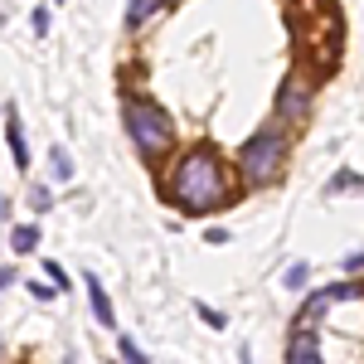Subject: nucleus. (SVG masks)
Listing matches in <instances>:
<instances>
[{"label":"nucleus","instance_id":"nucleus-3","mask_svg":"<svg viewBox=\"0 0 364 364\" xmlns=\"http://www.w3.org/2000/svg\"><path fill=\"white\" fill-rule=\"evenodd\" d=\"M238 161H243V175H248V185H272L287 166V141H282L277 127H262L257 136L243 141V151H238Z\"/></svg>","mask_w":364,"mask_h":364},{"label":"nucleus","instance_id":"nucleus-5","mask_svg":"<svg viewBox=\"0 0 364 364\" xmlns=\"http://www.w3.org/2000/svg\"><path fill=\"white\" fill-rule=\"evenodd\" d=\"M287 360H296V364H316V360H321V350H316V331H296V336L287 340Z\"/></svg>","mask_w":364,"mask_h":364},{"label":"nucleus","instance_id":"nucleus-12","mask_svg":"<svg viewBox=\"0 0 364 364\" xmlns=\"http://www.w3.org/2000/svg\"><path fill=\"white\" fill-rule=\"evenodd\" d=\"M199 321H209V331H224L228 321L219 316V311H209V306H199Z\"/></svg>","mask_w":364,"mask_h":364},{"label":"nucleus","instance_id":"nucleus-7","mask_svg":"<svg viewBox=\"0 0 364 364\" xmlns=\"http://www.w3.org/2000/svg\"><path fill=\"white\" fill-rule=\"evenodd\" d=\"M5 141H10L15 170H25V166H29V146H25V127H20V117H10V127H5Z\"/></svg>","mask_w":364,"mask_h":364},{"label":"nucleus","instance_id":"nucleus-6","mask_svg":"<svg viewBox=\"0 0 364 364\" xmlns=\"http://www.w3.org/2000/svg\"><path fill=\"white\" fill-rule=\"evenodd\" d=\"M87 301H92V316H97V321H102V326H117L112 321V301H107V291H102V282L92 277V272H87Z\"/></svg>","mask_w":364,"mask_h":364},{"label":"nucleus","instance_id":"nucleus-9","mask_svg":"<svg viewBox=\"0 0 364 364\" xmlns=\"http://www.w3.org/2000/svg\"><path fill=\"white\" fill-rule=\"evenodd\" d=\"M49 166H54V180H58V185H68V180H73V161H68V151H63V146H54V151H49Z\"/></svg>","mask_w":364,"mask_h":364},{"label":"nucleus","instance_id":"nucleus-10","mask_svg":"<svg viewBox=\"0 0 364 364\" xmlns=\"http://www.w3.org/2000/svg\"><path fill=\"white\" fill-rule=\"evenodd\" d=\"M34 243H39V228H34V224L15 228V252H34Z\"/></svg>","mask_w":364,"mask_h":364},{"label":"nucleus","instance_id":"nucleus-8","mask_svg":"<svg viewBox=\"0 0 364 364\" xmlns=\"http://www.w3.org/2000/svg\"><path fill=\"white\" fill-rule=\"evenodd\" d=\"M166 5H170V0H132V5H127V25L141 29L151 15H156V10H166Z\"/></svg>","mask_w":364,"mask_h":364},{"label":"nucleus","instance_id":"nucleus-14","mask_svg":"<svg viewBox=\"0 0 364 364\" xmlns=\"http://www.w3.org/2000/svg\"><path fill=\"white\" fill-rule=\"evenodd\" d=\"M29 204H34V209H54V204H49V190H44V185H39V190L29 195Z\"/></svg>","mask_w":364,"mask_h":364},{"label":"nucleus","instance_id":"nucleus-11","mask_svg":"<svg viewBox=\"0 0 364 364\" xmlns=\"http://www.w3.org/2000/svg\"><path fill=\"white\" fill-rule=\"evenodd\" d=\"M306 262H291V267H287V277H282V287H291V291H296V287H306Z\"/></svg>","mask_w":364,"mask_h":364},{"label":"nucleus","instance_id":"nucleus-4","mask_svg":"<svg viewBox=\"0 0 364 364\" xmlns=\"http://www.w3.org/2000/svg\"><path fill=\"white\" fill-rule=\"evenodd\" d=\"M306 107H311V92L301 83H287L277 92V112L287 117V122H301V117H306Z\"/></svg>","mask_w":364,"mask_h":364},{"label":"nucleus","instance_id":"nucleus-13","mask_svg":"<svg viewBox=\"0 0 364 364\" xmlns=\"http://www.w3.org/2000/svg\"><path fill=\"white\" fill-rule=\"evenodd\" d=\"M44 272H49V277H54V287H58V291H63V287H68V282H63V267H58L54 257H49V262H44Z\"/></svg>","mask_w":364,"mask_h":364},{"label":"nucleus","instance_id":"nucleus-17","mask_svg":"<svg viewBox=\"0 0 364 364\" xmlns=\"http://www.w3.org/2000/svg\"><path fill=\"white\" fill-rule=\"evenodd\" d=\"M10 282H20V277H15V272H10V267H5V272H0V291H5V287H10Z\"/></svg>","mask_w":364,"mask_h":364},{"label":"nucleus","instance_id":"nucleus-18","mask_svg":"<svg viewBox=\"0 0 364 364\" xmlns=\"http://www.w3.org/2000/svg\"><path fill=\"white\" fill-rule=\"evenodd\" d=\"M5 214H10V204H5V199H0V219H5Z\"/></svg>","mask_w":364,"mask_h":364},{"label":"nucleus","instance_id":"nucleus-16","mask_svg":"<svg viewBox=\"0 0 364 364\" xmlns=\"http://www.w3.org/2000/svg\"><path fill=\"white\" fill-rule=\"evenodd\" d=\"M345 267H350V272H355V267H364V252H350V257H345Z\"/></svg>","mask_w":364,"mask_h":364},{"label":"nucleus","instance_id":"nucleus-2","mask_svg":"<svg viewBox=\"0 0 364 364\" xmlns=\"http://www.w3.org/2000/svg\"><path fill=\"white\" fill-rule=\"evenodd\" d=\"M122 122H127V132L136 141V151L146 161H156V156H166L170 141H175V127H170V117L156 107V102H141V97H127V107H122Z\"/></svg>","mask_w":364,"mask_h":364},{"label":"nucleus","instance_id":"nucleus-1","mask_svg":"<svg viewBox=\"0 0 364 364\" xmlns=\"http://www.w3.org/2000/svg\"><path fill=\"white\" fill-rule=\"evenodd\" d=\"M170 195L180 209H190V214H204V209H224L228 199V175L219 166V156L214 151H190L180 170H175V180H170Z\"/></svg>","mask_w":364,"mask_h":364},{"label":"nucleus","instance_id":"nucleus-15","mask_svg":"<svg viewBox=\"0 0 364 364\" xmlns=\"http://www.w3.org/2000/svg\"><path fill=\"white\" fill-rule=\"evenodd\" d=\"M122 355H127V360H146V355H141V345H136V340H132V336L122 340Z\"/></svg>","mask_w":364,"mask_h":364}]
</instances>
